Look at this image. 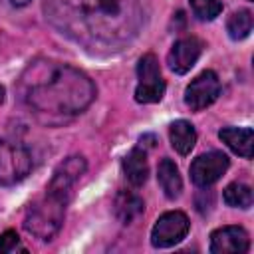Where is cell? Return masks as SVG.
Here are the masks:
<instances>
[{
	"instance_id": "cell-1",
	"label": "cell",
	"mask_w": 254,
	"mask_h": 254,
	"mask_svg": "<svg viewBox=\"0 0 254 254\" xmlns=\"http://www.w3.org/2000/svg\"><path fill=\"white\" fill-rule=\"evenodd\" d=\"M48 22L93 54H115L141 32V0H44Z\"/></svg>"
},
{
	"instance_id": "cell-2",
	"label": "cell",
	"mask_w": 254,
	"mask_h": 254,
	"mask_svg": "<svg viewBox=\"0 0 254 254\" xmlns=\"http://www.w3.org/2000/svg\"><path fill=\"white\" fill-rule=\"evenodd\" d=\"M16 89L30 113L48 127H60L81 115L97 93L81 69L46 58L26 65Z\"/></svg>"
},
{
	"instance_id": "cell-3",
	"label": "cell",
	"mask_w": 254,
	"mask_h": 254,
	"mask_svg": "<svg viewBox=\"0 0 254 254\" xmlns=\"http://www.w3.org/2000/svg\"><path fill=\"white\" fill-rule=\"evenodd\" d=\"M67 204H69L67 200L46 190V194L42 198H38L36 202H32L28 206L26 216H24V228L32 236H36L44 242H50L60 232V228L64 224Z\"/></svg>"
},
{
	"instance_id": "cell-4",
	"label": "cell",
	"mask_w": 254,
	"mask_h": 254,
	"mask_svg": "<svg viewBox=\"0 0 254 254\" xmlns=\"http://www.w3.org/2000/svg\"><path fill=\"white\" fill-rule=\"evenodd\" d=\"M32 171V155L30 151L18 143L0 139V185L12 187L24 181Z\"/></svg>"
},
{
	"instance_id": "cell-5",
	"label": "cell",
	"mask_w": 254,
	"mask_h": 254,
	"mask_svg": "<svg viewBox=\"0 0 254 254\" xmlns=\"http://www.w3.org/2000/svg\"><path fill=\"white\" fill-rule=\"evenodd\" d=\"M139 83L135 87V101L139 103H157L165 95V79L161 75L159 62L153 54H145L137 62Z\"/></svg>"
},
{
	"instance_id": "cell-6",
	"label": "cell",
	"mask_w": 254,
	"mask_h": 254,
	"mask_svg": "<svg viewBox=\"0 0 254 254\" xmlns=\"http://www.w3.org/2000/svg\"><path fill=\"white\" fill-rule=\"evenodd\" d=\"M189 228H190V222L185 212L169 210L155 220L151 230V244L155 248H171L187 238Z\"/></svg>"
},
{
	"instance_id": "cell-7",
	"label": "cell",
	"mask_w": 254,
	"mask_h": 254,
	"mask_svg": "<svg viewBox=\"0 0 254 254\" xmlns=\"http://www.w3.org/2000/svg\"><path fill=\"white\" fill-rule=\"evenodd\" d=\"M85 169H87V163H85V159L81 155H71V157L64 159L56 167V171H54L46 190L69 202L71 196H73V187L81 179Z\"/></svg>"
},
{
	"instance_id": "cell-8",
	"label": "cell",
	"mask_w": 254,
	"mask_h": 254,
	"mask_svg": "<svg viewBox=\"0 0 254 254\" xmlns=\"http://www.w3.org/2000/svg\"><path fill=\"white\" fill-rule=\"evenodd\" d=\"M220 95V79L212 69L198 73L185 89V103L192 111H202L216 101Z\"/></svg>"
},
{
	"instance_id": "cell-9",
	"label": "cell",
	"mask_w": 254,
	"mask_h": 254,
	"mask_svg": "<svg viewBox=\"0 0 254 254\" xmlns=\"http://www.w3.org/2000/svg\"><path fill=\"white\" fill-rule=\"evenodd\" d=\"M230 167V161L224 153L220 151H208L198 155L192 163H190V181L196 187H210L214 185Z\"/></svg>"
},
{
	"instance_id": "cell-10",
	"label": "cell",
	"mask_w": 254,
	"mask_h": 254,
	"mask_svg": "<svg viewBox=\"0 0 254 254\" xmlns=\"http://www.w3.org/2000/svg\"><path fill=\"white\" fill-rule=\"evenodd\" d=\"M250 250L248 232L242 226H220L210 234L212 254H246Z\"/></svg>"
},
{
	"instance_id": "cell-11",
	"label": "cell",
	"mask_w": 254,
	"mask_h": 254,
	"mask_svg": "<svg viewBox=\"0 0 254 254\" xmlns=\"http://www.w3.org/2000/svg\"><path fill=\"white\" fill-rule=\"evenodd\" d=\"M202 40L194 38V36H185L181 40H177L167 56V64L171 67V71L183 75L187 71H190V67L196 64V60L202 54Z\"/></svg>"
},
{
	"instance_id": "cell-12",
	"label": "cell",
	"mask_w": 254,
	"mask_h": 254,
	"mask_svg": "<svg viewBox=\"0 0 254 254\" xmlns=\"http://www.w3.org/2000/svg\"><path fill=\"white\" fill-rule=\"evenodd\" d=\"M220 141L236 155L250 159L252 157V141H254V133L250 127H222L218 131Z\"/></svg>"
},
{
	"instance_id": "cell-13",
	"label": "cell",
	"mask_w": 254,
	"mask_h": 254,
	"mask_svg": "<svg viewBox=\"0 0 254 254\" xmlns=\"http://www.w3.org/2000/svg\"><path fill=\"white\" fill-rule=\"evenodd\" d=\"M123 173H125L127 181L133 187H143L147 183L149 163H147V153H145V149L141 145L131 149L125 155V159H123Z\"/></svg>"
},
{
	"instance_id": "cell-14",
	"label": "cell",
	"mask_w": 254,
	"mask_h": 254,
	"mask_svg": "<svg viewBox=\"0 0 254 254\" xmlns=\"http://www.w3.org/2000/svg\"><path fill=\"white\" fill-rule=\"evenodd\" d=\"M113 210L115 216L123 222V224H131L133 220H137L143 210H145V202L141 196H137L131 190H119L113 202Z\"/></svg>"
},
{
	"instance_id": "cell-15",
	"label": "cell",
	"mask_w": 254,
	"mask_h": 254,
	"mask_svg": "<svg viewBox=\"0 0 254 254\" xmlns=\"http://www.w3.org/2000/svg\"><path fill=\"white\" fill-rule=\"evenodd\" d=\"M169 139H171V145L173 149L179 153V155H189L196 143V131H194V125L187 119H177L171 123L169 127Z\"/></svg>"
},
{
	"instance_id": "cell-16",
	"label": "cell",
	"mask_w": 254,
	"mask_h": 254,
	"mask_svg": "<svg viewBox=\"0 0 254 254\" xmlns=\"http://www.w3.org/2000/svg\"><path fill=\"white\" fill-rule=\"evenodd\" d=\"M157 181L169 200H175L181 196L183 190V179L179 173V167L171 159H163L157 167Z\"/></svg>"
},
{
	"instance_id": "cell-17",
	"label": "cell",
	"mask_w": 254,
	"mask_h": 254,
	"mask_svg": "<svg viewBox=\"0 0 254 254\" xmlns=\"http://www.w3.org/2000/svg\"><path fill=\"white\" fill-rule=\"evenodd\" d=\"M226 32L232 40H244L252 32V12L250 10H236L230 14L226 22Z\"/></svg>"
},
{
	"instance_id": "cell-18",
	"label": "cell",
	"mask_w": 254,
	"mask_h": 254,
	"mask_svg": "<svg viewBox=\"0 0 254 254\" xmlns=\"http://www.w3.org/2000/svg\"><path fill=\"white\" fill-rule=\"evenodd\" d=\"M222 198L228 206L232 208H250L252 206V189L244 183H230L224 192H222Z\"/></svg>"
},
{
	"instance_id": "cell-19",
	"label": "cell",
	"mask_w": 254,
	"mask_h": 254,
	"mask_svg": "<svg viewBox=\"0 0 254 254\" xmlns=\"http://www.w3.org/2000/svg\"><path fill=\"white\" fill-rule=\"evenodd\" d=\"M192 14L198 20H214L222 12V2L220 0H189Z\"/></svg>"
},
{
	"instance_id": "cell-20",
	"label": "cell",
	"mask_w": 254,
	"mask_h": 254,
	"mask_svg": "<svg viewBox=\"0 0 254 254\" xmlns=\"http://www.w3.org/2000/svg\"><path fill=\"white\" fill-rule=\"evenodd\" d=\"M26 252V246L22 244L20 236L16 234V230H6L0 234V252H6V254H12V252Z\"/></svg>"
},
{
	"instance_id": "cell-21",
	"label": "cell",
	"mask_w": 254,
	"mask_h": 254,
	"mask_svg": "<svg viewBox=\"0 0 254 254\" xmlns=\"http://www.w3.org/2000/svg\"><path fill=\"white\" fill-rule=\"evenodd\" d=\"M14 6H18V8H22V6H26V4H30L32 0H10Z\"/></svg>"
},
{
	"instance_id": "cell-22",
	"label": "cell",
	"mask_w": 254,
	"mask_h": 254,
	"mask_svg": "<svg viewBox=\"0 0 254 254\" xmlns=\"http://www.w3.org/2000/svg\"><path fill=\"white\" fill-rule=\"evenodd\" d=\"M2 101H4V87L0 85V103H2Z\"/></svg>"
}]
</instances>
